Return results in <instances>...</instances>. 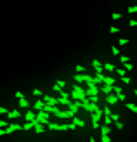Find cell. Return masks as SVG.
<instances>
[{"label":"cell","instance_id":"b9f144b4","mask_svg":"<svg viewBox=\"0 0 137 142\" xmlns=\"http://www.w3.org/2000/svg\"><path fill=\"white\" fill-rule=\"evenodd\" d=\"M114 123H116V128H120V130H121V128H123V123H121V121H120V119H118V121H114Z\"/></svg>","mask_w":137,"mask_h":142},{"label":"cell","instance_id":"e575fe53","mask_svg":"<svg viewBox=\"0 0 137 142\" xmlns=\"http://www.w3.org/2000/svg\"><path fill=\"white\" fill-rule=\"evenodd\" d=\"M128 26H130V28H135V26H137V21H135V19H130V21H128Z\"/></svg>","mask_w":137,"mask_h":142},{"label":"cell","instance_id":"83f0119b","mask_svg":"<svg viewBox=\"0 0 137 142\" xmlns=\"http://www.w3.org/2000/svg\"><path fill=\"white\" fill-rule=\"evenodd\" d=\"M103 113H104L106 116H111V109H109V104H108V106H106V108L103 109Z\"/></svg>","mask_w":137,"mask_h":142},{"label":"cell","instance_id":"f546056e","mask_svg":"<svg viewBox=\"0 0 137 142\" xmlns=\"http://www.w3.org/2000/svg\"><path fill=\"white\" fill-rule=\"evenodd\" d=\"M111 19H113V21H118V19H121V14H118V12H114L113 16H111Z\"/></svg>","mask_w":137,"mask_h":142},{"label":"cell","instance_id":"d6a6232c","mask_svg":"<svg viewBox=\"0 0 137 142\" xmlns=\"http://www.w3.org/2000/svg\"><path fill=\"white\" fill-rule=\"evenodd\" d=\"M118 31H120V29H118L116 26H109V33H113V35H114V33H118Z\"/></svg>","mask_w":137,"mask_h":142},{"label":"cell","instance_id":"8d00e7d4","mask_svg":"<svg viewBox=\"0 0 137 142\" xmlns=\"http://www.w3.org/2000/svg\"><path fill=\"white\" fill-rule=\"evenodd\" d=\"M9 113V109H5L4 106H0V114H7Z\"/></svg>","mask_w":137,"mask_h":142},{"label":"cell","instance_id":"9a60e30c","mask_svg":"<svg viewBox=\"0 0 137 142\" xmlns=\"http://www.w3.org/2000/svg\"><path fill=\"white\" fill-rule=\"evenodd\" d=\"M19 108H24V109H28V108H30V102H28V101L24 99V97H21V99H19Z\"/></svg>","mask_w":137,"mask_h":142},{"label":"cell","instance_id":"277c9868","mask_svg":"<svg viewBox=\"0 0 137 142\" xmlns=\"http://www.w3.org/2000/svg\"><path fill=\"white\" fill-rule=\"evenodd\" d=\"M16 130H23V126L17 125V123H11V125L5 126V133H12V132H16Z\"/></svg>","mask_w":137,"mask_h":142},{"label":"cell","instance_id":"d6986e66","mask_svg":"<svg viewBox=\"0 0 137 142\" xmlns=\"http://www.w3.org/2000/svg\"><path fill=\"white\" fill-rule=\"evenodd\" d=\"M111 132V128H109V125H103V126H101V133H109Z\"/></svg>","mask_w":137,"mask_h":142},{"label":"cell","instance_id":"ba28073f","mask_svg":"<svg viewBox=\"0 0 137 142\" xmlns=\"http://www.w3.org/2000/svg\"><path fill=\"white\" fill-rule=\"evenodd\" d=\"M45 126H47V125L40 123V121H35V132H37V133H44V132H45Z\"/></svg>","mask_w":137,"mask_h":142},{"label":"cell","instance_id":"5b68a950","mask_svg":"<svg viewBox=\"0 0 137 142\" xmlns=\"http://www.w3.org/2000/svg\"><path fill=\"white\" fill-rule=\"evenodd\" d=\"M92 66H94V69H96V74L104 71V66H103V62H101V61H97V59H94V61H92Z\"/></svg>","mask_w":137,"mask_h":142},{"label":"cell","instance_id":"4316f807","mask_svg":"<svg viewBox=\"0 0 137 142\" xmlns=\"http://www.w3.org/2000/svg\"><path fill=\"white\" fill-rule=\"evenodd\" d=\"M118 59L121 61V64H123V62H128V61H130V57H128V56H120Z\"/></svg>","mask_w":137,"mask_h":142},{"label":"cell","instance_id":"30bf717a","mask_svg":"<svg viewBox=\"0 0 137 142\" xmlns=\"http://www.w3.org/2000/svg\"><path fill=\"white\" fill-rule=\"evenodd\" d=\"M35 118H37V114H35L33 111H26V113H24V119H26V121H33Z\"/></svg>","mask_w":137,"mask_h":142},{"label":"cell","instance_id":"1f68e13d","mask_svg":"<svg viewBox=\"0 0 137 142\" xmlns=\"http://www.w3.org/2000/svg\"><path fill=\"white\" fill-rule=\"evenodd\" d=\"M121 81H123L125 85H128V83H130V78H128L127 74H125V76H121Z\"/></svg>","mask_w":137,"mask_h":142},{"label":"cell","instance_id":"f35d334b","mask_svg":"<svg viewBox=\"0 0 137 142\" xmlns=\"http://www.w3.org/2000/svg\"><path fill=\"white\" fill-rule=\"evenodd\" d=\"M111 118H113V121H118V119H120V114H114V113H111Z\"/></svg>","mask_w":137,"mask_h":142},{"label":"cell","instance_id":"6da1fadb","mask_svg":"<svg viewBox=\"0 0 137 142\" xmlns=\"http://www.w3.org/2000/svg\"><path fill=\"white\" fill-rule=\"evenodd\" d=\"M69 97L73 101H83L85 97H87V94H85V88L80 85V83H76L75 81V85H73V92L69 94Z\"/></svg>","mask_w":137,"mask_h":142},{"label":"cell","instance_id":"52a82bcc","mask_svg":"<svg viewBox=\"0 0 137 142\" xmlns=\"http://www.w3.org/2000/svg\"><path fill=\"white\" fill-rule=\"evenodd\" d=\"M106 102L109 104V106H111V104H116V102H118V95H116V94H113V92H111V94H108V95H106Z\"/></svg>","mask_w":137,"mask_h":142},{"label":"cell","instance_id":"7bdbcfd3","mask_svg":"<svg viewBox=\"0 0 137 142\" xmlns=\"http://www.w3.org/2000/svg\"><path fill=\"white\" fill-rule=\"evenodd\" d=\"M14 95H16V99H21V97H24V95H23V92H19V90L14 94Z\"/></svg>","mask_w":137,"mask_h":142},{"label":"cell","instance_id":"ee69618b","mask_svg":"<svg viewBox=\"0 0 137 142\" xmlns=\"http://www.w3.org/2000/svg\"><path fill=\"white\" fill-rule=\"evenodd\" d=\"M134 95H135V97H137V88H134Z\"/></svg>","mask_w":137,"mask_h":142},{"label":"cell","instance_id":"ffe728a7","mask_svg":"<svg viewBox=\"0 0 137 142\" xmlns=\"http://www.w3.org/2000/svg\"><path fill=\"white\" fill-rule=\"evenodd\" d=\"M73 80L76 81V83H82V81H85V80H83V73H82V74H75Z\"/></svg>","mask_w":137,"mask_h":142},{"label":"cell","instance_id":"e0dca14e","mask_svg":"<svg viewBox=\"0 0 137 142\" xmlns=\"http://www.w3.org/2000/svg\"><path fill=\"white\" fill-rule=\"evenodd\" d=\"M44 106H45V102H44V101H37V102H35V109H37V111L44 109Z\"/></svg>","mask_w":137,"mask_h":142},{"label":"cell","instance_id":"4dcf8cb0","mask_svg":"<svg viewBox=\"0 0 137 142\" xmlns=\"http://www.w3.org/2000/svg\"><path fill=\"white\" fill-rule=\"evenodd\" d=\"M134 12H137V5H130V7H128V14H134Z\"/></svg>","mask_w":137,"mask_h":142},{"label":"cell","instance_id":"74e56055","mask_svg":"<svg viewBox=\"0 0 137 142\" xmlns=\"http://www.w3.org/2000/svg\"><path fill=\"white\" fill-rule=\"evenodd\" d=\"M52 90H56V92H61V90H63V87H59V85L56 83V85L52 87Z\"/></svg>","mask_w":137,"mask_h":142},{"label":"cell","instance_id":"4fadbf2b","mask_svg":"<svg viewBox=\"0 0 137 142\" xmlns=\"http://www.w3.org/2000/svg\"><path fill=\"white\" fill-rule=\"evenodd\" d=\"M35 121H37V118H35L33 121H26V123L23 125V130H31V128H35Z\"/></svg>","mask_w":137,"mask_h":142},{"label":"cell","instance_id":"5bb4252c","mask_svg":"<svg viewBox=\"0 0 137 142\" xmlns=\"http://www.w3.org/2000/svg\"><path fill=\"white\" fill-rule=\"evenodd\" d=\"M125 106H127V109H128V111H132L134 114H137V104H132V102H127Z\"/></svg>","mask_w":137,"mask_h":142},{"label":"cell","instance_id":"7c38bea8","mask_svg":"<svg viewBox=\"0 0 137 142\" xmlns=\"http://www.w3.org/2000/svg\"><path fill=\"white\" fill-rule=\"evenodd\" d=\"M7 116H9L11 119H14V118H19L21 113H19V109H12V111H9V113H7Z\"/></svg>","mask_w":137,"mask_h":142},{"label":"cell","instance_id":"603a6c76","mask_svg":"<svg viewBox=\"0 0 137 142\" xmlns=\"http://www.w3.org/2000/svg\"><path fill=\"white\" fill-rule=\"evenodd\" d=\"M123 68H125L127 71H132V69H134V66H132L130 61H128V62H123Z\"/></svg>","mask_w":137,"mask_h":142},{"label":"cell","instance_id":"2e32d148","mask_svg":"<svg viewBox=\"0 0 137 142\" xmlns=\"http://www.w3.org/2000/svg\"><path fill=\"white\" fill-rule=\"evenodd\" d=\"M103 83H108V85H114V78H113V76H104V78H103Z\"/></svg>","mask_w":137,"mask_h":142},{"label":"cell","instance_id":"cb8c5ba5","mask_svg":"<svg viewBox=\"0 0 137 142\" xmlns=\"http://www.w3.org/2000/svg\"><path fill=\"white\" fill-rule=\"evenodd\" d=\"M111 54H113V56H120V50H118L116 45H111Z\"/></svg>","mask_w":137,"mask_h":142},{"label":"cell","instance_id":"836d02e7","mask_svg":"<svg viewBox=\"0 0 137 142\" xmlns=\"http://www.w3.org/2000/svg\"><path fill=\"white\" fill-rule=\"evenodd\" d=\"M116 95H118V101H127V97H125L123 92H120V94H116Z\"/></svg>","mask_w":137,"mask_h":142},{"label":"cell","instance_id":"60d3db41","mask_svg":"<svg viewBox=\"0 0 137 142\" xmlns=\"http://www.w3.org/2000/svg\"><path fill=\"white\" fill-rule=\"evenodd\" d=\"M113 92L114 94H120L121 92V87H113Z\"/></svg>","mask_w":137,"mask_h":142},{"label":"cell","instance_id":"7402d4cb","mask_svg":"<svg viewBox=\"0 0 137 142\" xmlns=\"http://www.w3.org/2000/svg\"><path fill=\"white\" fill-rule=\"evenodd\" d=\"M33 95L35 97H44V92H42L40 88H33Z\"/></svg>","mask_w":137,"mask_h":142},{"label":"cell","instance_id":"ab89813d","mask_svg":"<svg viewBox=\"0 0 137 142\" xmlns=\"http://www.w3.org/2000/svg\"><path fill=\"white\" fill-rule=\"evenodd\" d=\"M7 125H9V123H7V121H5V119H0V126H2V128H5V126H7Z\"/></svg>","mask_w":137,"mask_h":142},{"label":"cell","instance_id":"8992f818","mask_svg":"<svg viewBox=\"0 0 137 142\" xmlns=\"http://www.w3.org/2000/svg\"><path fill=\"white\" fill-rule=\"evenodd\" d=\"M44 102L50 104V106H59V101L56 97H50V95H44Z\"/></svg>","mask_w":137,"mask_h":142},{"label":"cell","instance_id":"7a4b0ae2","mask_svg":"<svg viewBox=\"0 0 137 142\" xmlns=\"http://www.w3.org/2000/svg\"><path fill=\"white\" fill-rule=\"evenodd\" d=\"M56 116H57V118H61V119H68V118H73V116H75V111H71L69 108H68V109H64V111L59 109V111L56 113Z\"/></svg>","mask_w":137,"mask_h":142},{"label":"cell","instance_id":"8fae6325","mask_svg":"<svg viewBox=\"0 0 137 142\" xmlns=\"http://www.w3.org/2000/svg\"><path fill=\"white\" fill-rule=\"evenodd\" d=\"M71 119H73V123H75L76 126H80V128H83V126H85V121H83V119H80L78 116H73Z\"/></svg>","mask_w":137,"mask_h":142},{"label":"cell","instance_id":"ac0fdd59","mask_svg":"<svg viewBox=\"0 0 137 142\" xmlns=\"http://www.w3.org/2000/svg\"><path fill=\"white\" fill-rule=\"evenodd\" d=\"M114 73H118L120 76H125V74H127V69H125V68H114Z\"/></svg>","mask_w":137,"mask_h":142},{"label":"cell","instance_id":"484cf974","mask_svg":"<svg viewBox=\"0 0 137 142\" xmlns=\"http://www.w3.org/2000/svg\"><path fill=\"white\" fill-rule=\"evenodd\" d=\"M103 119H104V123H106V125H111V121H113V118H111V116H106V114L103 116Z\"/></svg>","mask_w":137,"mask_h":142},{"label":"cell","instance_id":"d4e9b609","mask_svg":"<svg viewBox=\"0 0 137 142\" xmlns=\"http://www.w3.org/2000/svg\"><path fill=\"white\" fill-rule=\"evenodd\" d=\"M75 71H76V73H85V68H83L82 64H76V66H75Z\"/></svg>","mask_w":137,"mask_h":142},{"label":"cell","instance_id":"3957f363","mask_svg":"<svg viewBox=\"0 0 137 142\" xmlns=\"http://www.w3.org/2000/svg\"><path fill=\"white\" fill-rule=\"evenodd\" d=\"M37 121H40V123H44V125H47L50 119H49V113L45 109H40L38 113H37Z\"/></svg>","mask_w":137,"mask_h":142},{"label":"cell","instance_id":"44dd1931","mask_svg":"<svg viewBox=\"0 0 137 142\" xmlns=\"http://www.w3.org/2000/svg\"><path fill=\"white\" fill-rule=\"evenodd\" d=\"M103 66H104V69H106V71H114V66H113L111 62H104Z\"/></svg>","mask_w":137,"mask_h":142},{"label":"cell","instance_id":"d590c367","mask_svg":"<svg viewBox=\"0 0 137 142\" xmlns=\"http://www.w3.org/2000/svg\"><path fill=\"white\" fill-rule=\"evenodd\" d=\"M56 83H57V85H59V87H66V81H64V80H57V81H56Z\"/></svg>","mask_w":137,"mask_h":142},{"label":"cell","instance_id":"f1b7e54d","mask_svg":"<svg viewBox=\"0 0 137 142\" xmlns=\"http://www.w3.org/2000/svg\"><path fill=\"white\" fill-rule=\"evenodd\" d=\"M128 42H130L128 38H120V40H118V45H127Z\"/></svg>","mask_w":137,"mask_h":142},{"label":"cell","instance_id":"9c48e42d","mask_svg":"<svg viewBox=\"0 0 137 142\" xmlns=\"http://www.w3.org/2000/svg\"><path fill=\"white\" fill-rule=\"evenodd\" d=\"M99 88H101V92H104L106 95H108V94H111V92H113V85H108V83H104L103 87H99Z\"/></svg>","mask_w":137,"mask_h":142}]
</instances>
